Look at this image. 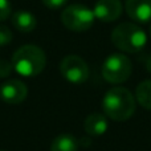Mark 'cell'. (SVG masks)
<instances>
[{
  "label": "cell",
  "instance_id": "cell-12",
  "mask_svg": "<svg viewBox=\"0 0 151 151\" xmlns=\"http://www.w3.org/2000/svg\"><path fill=\"white\" fill-rule=\"evenodd\" d=\"M78 150V142L73 135L69 134H63L55 138L50 146V151H77Z\"/></svg>",
  "mask_w": 151,
  "mask_h": 151
},
{
  "label": "cell",
  "instance_id": "cell-19",
  "mask_svg": "<svg viewBox=\"0 0 151 151\" xmlns=\"http://www.w3.org/2000/svg\"><path fill=\"white\" fill-rule=\"evenodd\" d=\"M150 36H151V27H150Z\"/></svg>",
  "mask_w": 151,
  "mask_h": 151
},
{
  "label": "cell",
  "instance_id": "cell-14",
  "mask_svg": "<svg viewBox=\"0 0 151 151\" xmlns=\"http://www.w3.org/2000/svg\"><path fill=\"white\" fill-rule=\"evenodd\" d=\"M12 39L13 36H12V32L9 31V28L0 24V47H7L12 41Z\"/></svg>",
  "mask_w": 151,
  "mask_h": 151
},
{
  "label": "cell",
  "instance_id": "cell-9",
  "mask_svg": "<svg viewBox=\"0 0 151 151\" xmlns=\"http://www.w3.org/2000/svg\"><path fill=\"white\" fill-rule=\"evenodd\" d=\"M125 9L135 23L146 24L151 21V0H126Z\"/></svg>",
  "mask_w": 151,
  "mask_h": 151
},
{
  "label": "cell",
  "instance_id": "cell-1",
  "mask_svg": "<svg viewBox=\"0 0 151 151\" xmlns=\"http://www.w3.org/2000/svg\"><path fill=\"white\" fill-rule=\"evenodd\" d=\"M102 107L105 115L113 121H126L135 113V97L127 89L115 86L105 94Z\"/></svg>",
  "mask_w": 151,
  "mask_h": 151
},
{
  "label": "cell",
  "instance_id": "cell-6",
  "mask_svg": "<svg viewBox=\"0 0 151 151\" xmlns=\"http://www.w3.org/2000/svg\"><path fill=\"white\" fill-rule=\"evenodd\" d=\"M60 72L63 77L70 83H83L89 77L88 64L76 55L66 56L60 64Z\"/></svg>",
  "mask_w": 151,
  "mask_h": 151
},
{
  "label": "cell",
  "instance_id": "cell-17",
  "mask_svg": "<svg viewBox=\"0 0 151 151\" xmlns=\"http://www.w3.org/2000/svg\"><path fill=\"white\" fill-rule=\"evenodd\" d=\"M66 1H68V0H42V3H44L48 8H60V7H63Z\"/></svg>",
  "mask_w": 151,
  "mask_h": 151
},
{
  "label": "cell",
  "instance_id": "cell-18",
  "mask_svg": "<svg viewBox=\"0 0 151 151\" xmlns=\"http://www.w3.org/2000/svg\"><path fill=\"white\" fill-rule=\"evenodd\" d=\"M145 66H146L147 72H150V73H151V55L149 56V57H147L146 63H145Z\"/></svg>",
  "mask_w": 151,
  "mask_h": 151
},
{
  "label": "cell",
  "instance_id": "cell-3",
  "mask_svg": "<svg viewBox=\"0 0 151 151\" xmlns=\"http://www.w3.org/2000/svg\"><path fill=\"white\" fill-rule=\"evenodd\" d=\"M111 41L122 52L138 53L146 47L147 36L143 29L135 23H122L114 28Z\"/></svg>",
  "mask_w": 151,
  "mask_h": 151
},
{
  "label": "cell",
  "instance_id": "cell-20",
  "mask_svg": "<svg viewBox=\"0 0 151 151\" xmlns=\"http://www.w3.org/2000/svg\"><path fill=\"white\" fill-rule=\"evenodd\" d=\"M0 151H4V150H0Z\"/></svg>",
  "mask_w": 151,
  "mask_h": 151
},
{
  "label": "cell",
  "instance_id": "cell-15",
  "mask_svg": "<svg viewBox=\"0 0 151 151\" xmlns=\"http://www.w3.org/2000/svg\"><path fill=\"white\" fill-rule=\"evenodd\" d=\"M13 70V65L12 61H7V60H0V78H5L8 77Z\"/></svg>",
  "mask_w": 151,
  "mask_h": 151
},
{
  "label": "cell",
  "instance_id": "cell-10",
  "mask_svg": "<svg viewBox=\"0 0 151 151\" xmlns=\"http://www.w3.org/2000/svg\"><path fill=\"white\" fill-rule=\"evenodd\" d=\"M107 119L106 115L99 114V113H93L90 114L83 122V127H85V131L89 134V135L93 137H99L102 134L106 133L107 130Z\"/></svg>",
  "mask_w": 151,
  "mask_h": 151
},
{
  "label": "cell",
  "instance_id": "cell-4",
  "mask_svg": "<svg viewBox=\"0 0 151 151\" xmlns=\"http://www.w3.org/2000/svg\"><path fill=\"white\" fill-rule=\"evenodd\" d=\"M96 16L93 9L82 4H72L61 13V21L68 29L74 32L88 31L94 24Z\"/></svg>",
  "mask_w": 151,
  "mask_h": 151
},
{
  "label": "cell",
  "instance_id": "cell-8",
  "mask_svg": "<svg viewBox=\"0 0 151 151\" xmlns=\"http://www.w3.org/2000/svg\"><path fill=\"white\" fill-rule=\"evenodd\" d=\"M122 9L121 0H98L93 8V12L97 20L102 23H111L119 17Z\"/></svg>",
  "mask_w": 151,
  "mask_h": 151
},
{
  "label": "cell",
  "instance_id": "cell-13",
  "mask_svg": "<svg viewBox=\"0 0 151 151\" xmlns=\"http://www.w3.org/2000/svg\"><path fill=\"white\" fill-rule=\"evenodd\" d=\"M135 99L143 109L151 110V80L141 82L137 88Z\"/></svg>",
  "mask_w": 151,
  "mask_h": 151
},
{
  "label": "cell",
  "instance_id": "cell-7",
  "mask_svg": "<svg viewBox=\"0 0 151 151\" xmlns=\"http://www.w3.org/2000/svg\"><path fill=\"white\" fill-rule=\"evenodd\" d=\"M28 96L25 83L19 80H9L0 86V98L11 105L21 104Z\"/></svg>",
  "mask_w": 151,
  "mask_h": 151
},
{
  "label": "cell",
  "instance_id": "cell-16",
  "mask_svg": "<svg viewBox=\"0 0 151 151\" xmlns=\"http://www.w3.org/2000/svg\"><path fill=\"white\" fill-rule=\"evenodd\" d=\"M11 16V4L8 0H0V21Z\"/></svg>",
  "mask_w": 151,
  "mask_h": 151
},
{
  "label": "cell",
  "instance_id": "cell-5",
  "mask_svg": "<svg viewBox=\"0 0 151 151\" xmlns=\"http://www.w3.org/2000/svg\"><path fill=\"white\" fill-rule=\"evenodd\" d=\"M133 70L131 61L122 53H111L102 65V76L110 83H122L129 80Z\"/></svg>",
  "mask_w": 151,
  "mask_h": 151
},
{
  "label": "cell",
  "instance_id": "cell-11",
  "mask_svg": "<svg viewBox=\"0 0 151 151\" xmlns=\"http://www.w3.org/2000/svg\"><path fill=\"white\" fill-rule=\"evenodd\" d=\"M12 24L19 32L28 33L36 28V17L29 11H16L12 15Z\"/></svg>",
  "mask_w": 151,
  "mask_h": 151
},
{
  "label": "cell",
  "instance_id": "cell-2",
  "mask_svg": "<svg viewBox=\"0 0 151 151\" xmlns=\"http://www.w3.org/2000/svg\"><path fill=\"white\" fill-rule=\"evenodd\" d=\"M47 57L41 48L24 45L19 48L12 57L13 70L24 77H36L44 70Z\"/></svg>",
  "mask_w": 151,
  "mask_h": 151
}]
</instances>
